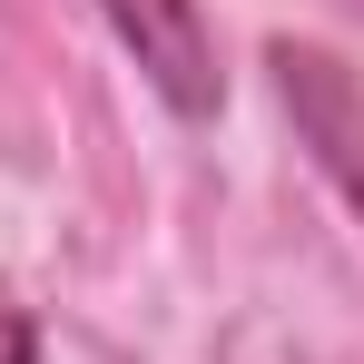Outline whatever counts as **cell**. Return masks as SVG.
<instances>
[{"mask_svg":"<svg viewBox=\"0 0 364 364\" xmlns=\"http://www.w3.org/2000/svg\"><path fill=\"white\" fill-rule=\"evenodd\" d=\"M266 69H276V99H286V119H296L305 158L345 187V207L364 217V79L335 60V50H315V40H276Z\"/></svg>","mask_w":364,"mask_h":364,"instance_id":"cell-1","label":"cell"},{"mask_svg":"<svg viewBox=\"0 0 364 364\" xmlns=\"http://www.w3.org/2000/svg\"><path fill=\"white\" fill-rule=\"evenodd\" d=\"M119 50L138 60V79L178 109V119H217L227 109V69H217V40L197 20V0H99Z\"/></svg>","mask_w":364,"mask_h":364,"instance_id":"cell-2","label":"cell"},{"mask_svg":"<svg viewBox=\"0 0 364 364\" xmlns=\"http://www.w3.org/2000/svg\"><path fill=\"white\" fill-rule=\"evenodd\" d=\"M0 364H40V325L20 305H0Z\"/></svg>","mask_w":364,"mask_h":364,"instance_id":"cell-3","label":"cell"}]
</instances>
